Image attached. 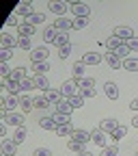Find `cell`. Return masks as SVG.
I'll use <instances>...</instances> for the list:
<instances>
[{"label":"cell","mask_w":138,"mask_h":156,"mask_svg":"<svg viewBox=\"0 0 138 156\" xmlns=\"http://www.w3.org/2000/svg\"><path fill=\"white\" fill-rule=\"evenodd\" d=\"M2 122L9 124V126H15V128H22L24 126V115L22 113H9L2 108Z\"/></svg>","instance_id":"cell-1"},{"label":"cell","mask_w":138,"mask_h":156,"mask_svg":"<svg viewBox=\"0 0 138 156\" xmlns=\"http://www.w3.org/2000/svg\"><path fill=\"white\" fill-rule=\"evenodd\" d=\"M69 7H71V13L76 17H89V13H91V7L86 2H82V0H71Z\"/></svg>","instance_id":"cell-2"},{"label":"cell","mask_w":138,"mask_h":156,"mask_svg":"<svg viewBox=\"0 0 138 156\" xmlns=\"http://www.w3.org/2000/svg\"><path fill=\"white\" fill-rule=\"evenodd\" d=\"M48 56H50L48 48H45V46H39V48H35V50L30 52V61H32V63H43V61H48Z\"/></svg>","instance_id":"cell-3"},{"label":"cell","mask_w":138,"mask_h":156,"mask_svg":"<svg viewBox=\"0 0 138 156\" xmlns=\"http://www.w3.org/2000/svg\"><path fill=\"white\" fill-rule=\"evenodd\" d=\"M48 7H50V11H52L54 15H58V17H63V15L67 13V9H69V5L65 2V0H52Z\"/></svg>","instance_id":"cell-4"},{"label":"cell","mask_w":138,"mask_h":156,"mask_svg":"<svg viewBox=\"0 0 138 156\" xmlns=\"http://www.w3.org/2000/svg\"><path fill=\"white\" fill-rule=\"evenodd\" d=\"M58 91L63 93V98H67V100H69V98H71V95H76V91H78V83L73 80V78H71V80H65V83L61 85V89H58Z\"/></svg>","instance_id":"cell-5"},{"label":"cell","mask_w":138,"mask_h":156,"mask_svg":"<svg viewBox=\"0 0 138 156\" xmlns=\"http://www.w3.org/2000/svg\"><path fill=\"white\" fill-rule=\"evenodd\" d=\"M119 126H121V124L116 122L114 117H106V119H102V122H99V126H97V128L104 130V132H110V134H112V132H114L116 128H119Z\"/></svg>","instance_id":"cell-6"},{"label":"cell","mask_w":138,"mask_h":156,"mask_svg":"<svg viewBox=\"0 0 138 156\" xmlns=\"http://www.w3.org/2000/svg\"><path fill=\"white\" fill-rule=\"evenodd\" d=\"M112 35H114V37H119L121 41H130V39L134 37V30H132L130 26H116Z\"/></svg>","instance_id":"cell-7"},{"label":"cell","mask_w":138,"mask_h":156,"mask_svg":"<svg viewBox=\"0 0 138 156\" xmlns=\"http://www.w3.org/2000/svg\"><path fill=\"white\" fill-rule=\"evenodd\" d=\"M91 143H95V145H99V147H106V132L104 130H99V128H95L93 132H91Z\"/></svg>","instance_id":"cell-8"},{"label":"cell","mask_w":138,"mask_h":156,"mask_svg":"<svg viewBox=\"0 0 138 156\" xmlns=\"http://www.w3.org/2000/svg\"><path fill=\"white\" fill-rule=\"evenodd\" d=\"M69 139L80 141V143H84V145H86V141H91V132H86V130H82V128H73V132H71Z\"/></svg>","instance_id":"cell-9"},{"label":"cell","mask_w":138,"mask_h":156,"mask_svg":"<svg viewBox=\"0 0 138 156\" xmlns=\"http://www.w3.org/2000/svg\"><path fill=\"white\" fill-rule=\"evenodd\" d=\"M102 58H104V56H102L99 52H86V54L82 56V63H84V65H99Z\"/></svg>","instance_id":"cell-10"},{"label":"cell","mask_w":138,"mask_h":156,"mask_svg":"<svg viewBox=\"0 0 138 156\" xmlns=\"http://www.w3.org/2000/svg\"><path fill=\"white\" fill-rule=\"evenodd\" d=\"M0 46H2L5 50H11V48H15V46H19V44H17V39H15L13 35L5 33V35H0Z\"/></svg>","instance_id":"cell-11"},{"label":"cell","mask_w":138,"mask_h":156,"mask_svg":"<svg viewBox=\"0 0 138 156\" xmlns=\"http://www.w3.org/2000/svg\"><path fill=\"white\" fill-rule=\"evenodd\" d=\"M54 28H56L58 33H67L69 28H73V22H71V20H67V17H58L56 22H54Z\"/></svg>","instance_id":"cell-12"},{"label":"cell","mask_w":138,"mask_h":156,"mask_svg":"<svg viewBox=\"0 0 138 156\" xmlns=\"http://www.w3.org/2000/svg\"><path fill=\"white\" fill-rule=\"evenodd\" d=\"M32 85H35V89H41L43 93L50 91V80L45 76H32Z\"/></svg>","instance_id":"cell-13"},{"label":"cell","mask_w":138,"mask_h":156,"mask_svg":"<svg viewBox=\"0 0 138 156\" xmlns=\"http://www.w3.org/2000/svg\"><path fill=\"white\" fill-rule=\"evenodd\" d=\"M15 152H17V143L13 139H5L2 141V154L5 156H15Z\"/></svg>","instance_id":"cell-14"},{"label":"cell","mask_w":138,"mask_h":156,"mask_svg":"<svg viewBox=\"0 0 138 156\" xmlns=\"http://www.w3.org/2000/svg\"><path fill=\"white\" fill-rule=\"evenodd\" d=\"M104 58H106V63H108L112 69H119V67L123 65V61H121V58L116 56L114 52H108V54H104Z\"/></svg>","instance_id":"cell-15"},{"label":"cell","mask_w":138,"mask_h":156,"mask_svg":"<svg viewBox=\"0 0 138 156\" xmlns=\"http://www.w3.org/2000/svg\"><path fill=\"white\" fill-rule=\"evenodd\" d=\"M17 33H19V37H32L35 35V26L28 24V22H22L17 26Z\"/></svg>","instance_id":"cell-16"},{"label":"cell","mask_w":138,"mask_h":156,"mask_svg":"<svg viewBox=\"0 0 138 156\" xmlns=\"http://www.w3.org/2000/svg\"><path fill=\"white\" fill-rule=\"evenodd\" d=\"M71 72H73V78H76V80H80V78H84V74H86V65H84L82 61H78V63H73Z\"/></svg>","instance_id":"cell-17"},{"label":"cell","mask_w":138,"mask_h":156,"mask_svg":"<svg viewBox=\"0 0 138 156\" xmlns=\"http://www.w3.org/2000/svg\"><path fill=\"white\" fill-rule=\"evenodd\" d=\"M19 106H22L24 113L32 111V108H35V98H30V95H22V98H19Z\"/></svg>","instance_id":"cell-18"},{"label":"cell","mask_w":138,"mask_h":156,"mask_svg":"<svg viewBox=\"0 0 138 156\" xmlns=\"http://www.w3.org/2000/svg\"><path fill=\"white\" fill-rule=\"evenodd\" d=\"M104 89H106V95L110 98V100H119V87H116L112 80H110V83H106V85H104Z\"/></svg>","instance_id":"cell-19"},{"label":"cell","mask_w":138,"mask_h":156,"mask_svg":"<svg viewBox=\"0 0 138 156\" xmlns=\"http://www.w3.org/2000/svg\"><path fill=\"white\" fill-rule=\"evenodd\" d=\"M121 44H125V41H121V39H119V37H114V35L106 39V48H108V52H116Z\"/></svg>","instance_id":"cell-20"},{"label":"cell","mask_w":138,"mask_h":156,"mask_svg":"<svg viewBox=\"0 0 138 156\" xmlns=\"http://www.w3.org/2000/svg\"><path fill=\"white\" fill-rule=\"evenodd\" d=\"M56 37H58V30H56L54 26H48V28L43 30V41H45V44H54Z\"/></svg>","instance_id":"cell-21"},{"label":"cell","mask_w":138,"mask_h":156,"mask_svg":"<svg viewBox=\"0 0 138 156\" xmlns=\"http://www.w3.org/2000/svg\"><path fill=\"white\" fill-rule=\"evenodd\" d=\"M71 111H73V106H71V102L67 100V98H65V100H61V102L56 104V113H63V115H71Z\"/></svg>","instance_id":"cell-22"},{"label":"cell","mask_w":138,"mask_h":156,"mask_svg":"<svg viewBox=\"0 0 138 156\" xmlns=\"http://www.w3.org/2000/svg\"><path fill=\"white\" fill-rule=\"evenodd\" d=\"M43 95L48 98V102H50V104H58V102L63 100V93H61V91H56V89H50V91H45Z\"/></svg>","instance_id":"cell-23"},{"label":"cell","mask_w":138,"mask_h":156,"mask_svg":"<svg viewBox=\"0 0 138 156\" xmlns=\"http://www.w3.org/2000/svg\"><path fill=\"white\" fill-rule=\"evenodd\" d=\"M32 72L35 76H45V72H50V63L43 61V63H32Z\"/></svg>","instance_id":"cell-24"},{"label":"cell","mask_w":138,"mask_h":156,"mask_svg":"<svg viewBox=\"0 0 138 156\" xmlns=\"http://www.w3.org/2000/svg\"><path fill=\"white\" fill-rule=\"evenodd\" d=\"M39 126H41L43 130H56V122H54V117H41L39 119Z\"/></svg>","instance_id":"cell-25"},{"label":"cell","mask_w":138,"mask_h":156,"mask_svg":"<svg viewBox=\"0 0 138 156\" xmlns=\"http://www.w3.org/2000/svg\"><path fill=\"white\" fill-rule=\"evenodd\" d=\"M11 80H17V83H22V80H26V69L24 67H15L13 72H11ZM5 80H7V78H5Z\"/></svg>","instance_id":"cell-26"},{"label":"cell","mask_w":138,"mask_h":156,"mask_svg":"<svg viewBox=\"0 0 138 156\" xmlns=\"http://www.w3.org/2000/svg\"><path fill=\"white\" fill-rule=\"evenodd\" d=\"M5 85H7V89L11 91V95H17L19 91H22V83H17V80H11V78H7V80H5Z\"/></svg>","instance_id":"cell-27"},{"label":"cell","mask_w":138,"mask_h":156,"mask_svg":"<svg viewBox=\"0 0 138 156\" xmlns=\"http://www.w3.org/2000/svg\"><path fill=\"white\" fill-rule=\"evenodd\" d=\"M58 136H71V132H73V126L71 124H63V126H56V130H54Z\"/></svg>","instance_id":"cell-28"},{"label":"cell","mask_w":138,"mask_h":156,"mask_svg":"<svg viewBox=\"0 0 138 156\" xmlns=\"http://www.w3.org/2000/svg\"><path fill=\"white\" fill-rule=\"evenodd\" d=\"M17 104H19L17 95H9V98H5V100H2V108H5V111H9V108H15Z\"/></svg>","instance_id":"cell-29"},{"label":"cell","mask_w":138,"mask_h":156,"mask_svg":"<svg viewBox=\"0 0 138 156\" xmlns=\"http://www.w3.org/2000/svg\"><path fill=\"white\" fill-rule=\"evenodd\" d=\"M123 67H125L127 72H138V58H134V56H127L125 61H123Z\"/></svg>","instance_id":"cell-30"},{"label":"cell","mask_w":138,"mask_h":156,"mask_svg":"<svg viewBox=\"0 0 138 156\" xmlns=\"http://www.w3.org/2000/svg\"><path fill=\"white\" fill-rule=\"evenodd\" d=\"M15 13H17V15H24V17H30V15H32V9H30L28 2H22V5H17Z\"/></svg>","instance_id":"cell-31"},{"label":"cell","mask_w":138,"mask_h":156,"mask_svg":"<svg viewBox=\"0 0 138 156\" xmlns=\"http://www.w3.org/2000/svg\"><path fill=\"white\" fill-rule=\"evenodd\" d=\"M26 22H28V24H32V26L43 24V22H45V15H43V13H32L30 17H26Z\"/></svg>","instance_id":"cell-32"},{"label":"cell","mask_w":138,"mask_h":156,"mask_svg":"<svg viewBox=\"0 0 138 156\" xmlns=\"http://www.w3.org/2000/svg\"><path fill=\"white\" fill-rule=\"evenodd\" d=\"M24 139H26V128L22 126V128H15V132H13V141L19 145V143H24Z\"/></svg>","instance_id":"cell-33"},{"label":"cell","mask_w":138,"mask_h":156,"mask_svg":"<svg viewBox=\"0 0 138 156\" xmlns=\"http://www.w3.org/2000/svg\"><path fill=\"white\" fill-rule=\"evenodd\" d=\"M67 147H69V152H76V154L84 152V143H80V141H73V139H69V141H67Z\"/></svg>","instance_id":"cell-34"},{"label":"cell","mask_w":138,"mask_h":156,"mask_svg":"<svg viewBox=\"0 0 138 156\" xmlns=\"http://www.w3.org/2000/svg\"><path fill=\"white\" fill-rule=\"evenodd\" d=\"M99 156H119V145H106V147H102Z\"/></svg>","instance_id":"cell-35"},{"label":"cell","mask_w":138,"mask_h":156,"mask_svg":"<svg viewBox=\"0 0 138 156\" xmlns=\"http://www.w3.org/2000/svg\"><path fill=\"white\" fill-rule=\"evenodd\" d=\"M73 80H76V78H73ZM78 83V87H80V89H93L95 87V80H93V78H80V80H76Z\"/></svg>","instance_id":"cell-36"},{"label":"cell","mask_w":138,"mask_h":156,"mask_svg":"<svg viewBox=\"0 0 138 156\" xmlns=\"http://www.w3.org/2000/svg\"><path fill=\"white\" fill-rule=\"evenodd\" d=\"M54 122L58 126H63V124H73L71 122V115H63V113H54Z\"/></svg>","instance_id":"cell-37"},{"label":"cell","mask_w":138,"mask_h":156,"mask_svg":"<svg viewBox=\"0 0 138 156\" xmlns=\"http://www.w3.org/2000/svg\"><path fill=\"white\" fill-rule=\"evenodd\" d=\"M89 26V17H76L73 20V28L76 30H84Z\"/></svg>","instance_id":"cell-38"},{"label":"cell","mask_w":138,"mask_h":156,"mask_svg":"<svg viewBox=\"0 0 138 156\" xmlns=\"http://www.w3.org/2000/svg\"><path fill=\"white\" fill-rule=\"evenodd\" d=\"M48 106H52V104L48 102L45 95H37L35 98V108H48Z\"/></svg>","instance_id":"cell-39"},{"label":"cell","mask_w":138,"mask_h":156,"mask_svg":"<svg viewBox=\"0 0 138 156\" xmlns=\"http://www.w3.org/2000/svg\"><path fill=\"white\" fill-rule=\"evenodd\" d=\"M69 44V35L67 33H58V37H56V41H54V46H58V48H63V46H67Z\"/></svg>","instance_id":"cell-40"},{"label":"cell","mask_w":138,"mask_h":156,"mask_svg":"<svg viewBox=\"0 0 138 156\" xmlns=\"http://www.w3.org/2000/svg\"><path fill=\"white\" fill-rule=\"evenodd\" d=\"M69 102H71L73 108H80V106H84V98H82V95H71Z\"/></svg>","instance_id":"cell-41"},{"label":"cell","mask_w":138,"mask_h":156,"mask_svg":"<svg viewBox=\"0 0 138 156\" xmlns=\"http://www.w3.org/2000/svg\"><path fill=\"white\" fill-rule=\"evenodd\" d=\"M125 134H127V128H125V126H119V128L112 132V139H114V141H119V139H123Z\"/></svg>","instance_id":"cell-42"},{"label":"cell","mask_w":138,"mask_h":156,"mask_svg":"<svg viewBox=\"0 0 138 156\" xmlns=\"http://www.w3.org/2000/svg\"><path fill=\"white\" fill-rule=\"evenodd\" d=\"M114 54L119 56V58H123V61H125V58H127V54H130V48H127V44H121V46H119V50H116Z\"/></svg>","instance_id":"cell-43"},{"label":"cell","mask_w":138,"mask_h":156,"mask_svg":"<svg viewBox=\"0 0 138 156\" xmlns=\"http://www.w3.org/2000/svg\"><path fill=\"white\" fill-rule=\"evenodd\" d=\"M17 44H19V48H22V50H30V48H32L30 37H19V39H17Z\"/></svg>","instance_id":"cell-44"},{"label":"cell","mask_w":138,"mask_h":156,"mask_svg":"<svg viewBox=\"0 0 138 156\" xmlns=\"http://www.w3.org/2000/svg\"><path fill=\"white\" fill-rule=\"evenodd\" d=\"M71 54V44H67V46H63V48H58V56L61 58H67Z\"/></svg>","instance_id":"cell-45"},{"label":"cell","mask_w":138,"mask_h":156,"mask_svg":"<svg viewBox=\"0 0 138 156\" xmlns=\"http://www.w3.org/2000/svg\"><path fill=\"white\" fill-rule=\"evenodd\" d=\"M11 56H13V54H11V50H5V48H2V50H0V63H7Z\"/></svg>","instance_id":"cell-46"},{"label":"cell","mask_w":138,"mask_h":156,"mask_svg":"<svg viewBox=\"0 0 138 156\" xmlns=\"http://www.w3.org/2000/svg\"><path fill=\"white\" fill-rule=\"evenodd\" d=\"M30 89H35L32 78H26V80H22V91H30Z\"/></svg>","instance_id":"cell-47"},{"label":"cell","mask_w":138,"mask_h":156,"mask_svg":"<svg viewBox=\"0 0 138 156\" xmlns=\"http://www.w3.org/2000/svg\"><path fill=\"white\" fill-rule=\"evenodd\" d=\"M80 95L86 100V98H95V95H97V91H95V89H82V91H80Z\"/></svg>","instance_id":"cell-48"},{"label":"cell","mask_w":138,"mask_h":156,"mask_svg":"<svg viewBox=\"0 0 138 156\" xmlns=\"http://www.w3.org/2000/svg\"><path fill=\"white\" fill-rule=\"evenodd\" d=\"M11 72H13V69H9V65H7V63H0V74H2L5 78H9V76H11Z\"/></svg>","instance_id":"cell-49"},{"label":"cell","mask_w":138,"mask_h":156,"mask_svg":"<svg viewBox=\"0 0 138 156\" xmlns=\"http://www.w3.org/2000/svg\"><path fill=\"white\" fill-rule=\"evenodd\" d=\"M125 44H127L130 50H136V52H138V37H132L130 41H125Z\"/></svg>","instance_id":"cell-50"},{"label":"cell","mask_w":138,"mask_h":156,"mask_svg":"<svg viewBox=\"0 0 138 156\" xmlns=\"http://www.w3.org/2000/svg\"><path fill=\"white\" fill-rule=\"evenodd\" d=\"M35 156H52V152L48 147H37L35 150Z\"/></svg>","instance_id":"cell-51"},{"label":"cell","mask_w":138,"mask_h":156,"mask_svg":"<svg viewBox=\"0 0 138 156\" xmlns=\"http://www.w3.org/2000/svg\"><path fill=\"white\" fill-rule=\"evenodd\" d=\"M130 108H132V111H138V98H136V100H132V102H130Z\"/></svg>","instance_id":"cell-52"},{"label":"cell","mask_w":138,"mask_h":156,"mask_svg":"<svg viewBox=\"0 0 138 156\" xmlns=\"http://www.w3.org/2000/svg\"><path fill=\"white\" fill-rule=\"evenodd\" d=\"M7 24H9V26H19V24H17V20H15V17H9V20H7Z\"/></svg>","instance_id":"cell-53"},{"label":"cell","mask_w":138,"mask_h":156,"mask_svg":"<svg viewBox=\"0 0 138 156\" xmlns=\"http://www.w3.org/2000/svg\"><path fill=\"white\" fill-rule=\"evenodd\" d=\"M132 126H134V128H138V115H134V119H132Z\"/></svg>","instance_id":"cell-54"},{"label":"cell","mask_w":138,"mask_h":156,"mask_svg":"<svg viewBox=\"0 0 138 156\" xmlns=\"http://www.w3.org/2000/svg\"><path fill=\"white\" fill-rule=\"evenodd\" d=\"M78 156H93V154H91V152H86V150H84V152H80V154H78Z\"/></svg>","instance_id":"cell-55"},{"label":"cell","mask_w":138,"mask_h":156,"mask_svg":"<svg viewBox=\"0 0 138 156\" xmlns=\"http://www.w3.org/2000/svg\"><path fill=\"white\" fill-rule=\"evenodd\" d=\"M136 156H138V152H136Z\"/></svg>","instance_id":"cell-56"}]
</instances>
